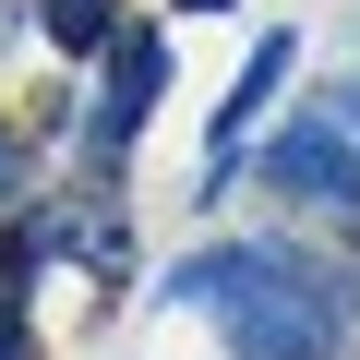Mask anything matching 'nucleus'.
<instances>
[{"label": "nucleus", "instance_id": "f257e3e1", "mask_svg": "<svg viewBox=\"0 0 360 360\" xmlns=\"http://www.w3.org/2000/svg\"><path fill=\"white\" fill-rule=\"evenodd\" d=\"M180 300L217 312V336H229L240 360H336V336H348L336 288H324L312 264L264 252V240H229V252H205V264H180Z\"/></svg>", "mask_w": 360, "mask_h": 360}, {"label": "nucleus", "instance_id": "f03ea898", "mask_svg": "<svg viewBox=\"0 0 360 360\" xmlns=\"http://www.w3.org/2000/svg\"><path fill=\"white\" fill-rule=\"evenodd\" d=\"M264 180H276L288 205H312L324 229L360 240V156H348V120H288V132L264 144Z\"/></svg>", "mask_w": 360, "mask_h": 360}, {"label": "nucleus", "instance_id": "7ed1b4c3", "mask_svg": "<svg viewBox=\"0 0 360 360\" xmlns=\"http://www.w3.org/2000/svg\"><path fill=\"white\" fill-rule=\"evenodd\" d=\"M96 60H108V96L84 108V144H96V156H120V144L156 120V84H168V37H156V25H132V37H108Z\"/></svg>", "mask_w": 360, "mask_h": 360}, {"label": "nucleus", "instance_id": "20e7f679", "mask_svg": "<svg viewBox=\"0 0 360 360\" xmlns=\"http://www.w3.org/2000/svg\"><path fill=\"white\" fill-rule=\"evenodd\" d=\"M288 60H300L288 37H264V49H252V72H240V96H229V108H217V132H205V180H229V168H240V132H252V120H264V96L288 84Z\"/></svg>", "mask_w": 360, "mask_h": 360}, {"label": "nucleus", "instance_id": "39448f33", "mask_svg": "<svg viewBox=\"0 0 360 360\" xmlns=\"http://www.w3.org/2000/svg\"><path fill=\"white\" fill-rule=\"evenodd\" d=\"M49 37L60 49H108L120 37V0H49Z\"/></svg>", "mask_w": 360, "mask_h": 360}, {"label": "nucleus", "instance_id": "423d86ee", "mask_svg": "<svg viewBox=\"0 0 360 360\" xmlns=\"http://www.w3.org/2000/svg\"><path fill=\"white\" fill-rule=\"evenodd\" d=\"M0 360H37V324H25V300H0Z\"/></svg>", "mask_w": 360, "mask_h": 360}, {"label": "nucleus", "instance_id": "0eeeda50", "mask_svg": "<svg viewBox=\"0 0 360 360\" xmlns=\"http://www.w3.org/2000/svg\"><path fill=\"white\" fill-rule=\"evenodd\" d=\"M336 120H348V144H360V84H348V96H336Z\"/></svg>", "mask_w": 360, "mask_h": 360}, {"label": "nucleus", "instance_id": "6e6552de", "mask_svg": "<svg viewBox=\"0 0 360 360\" xmlns=\"http://www.w3.org/2000/svg\"><path fill=\"white\" fill-rule=\"evenodd\" d=\"M180 13H240V0H180Z\"/></svg>", "mask_w": 360, "mask_h": 360}]
</instances>
